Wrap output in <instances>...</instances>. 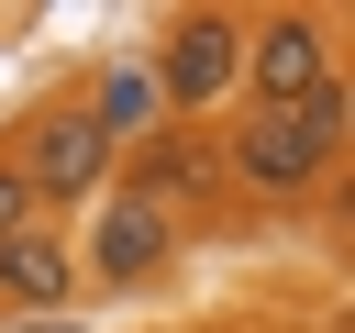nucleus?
I'll list each match as a JSON object with an SVG mask.
<instances>
[{"mask_svg":"<svg viewBox=\"0 0 355 333\" xmlns=\"http://www.w3.org/2000/svg\"><path fill=\"white\" fill-rule=\"evenodd\" d=\"M333 144H344V89L311 100V111H255V122L233 133V178L288 200V189H311V178L333 166Z\"/></svg>","mask_w":355,"mask_h":333,"instance_id":"obj_1","label":"nucleus"},{"mask_svg":"<svg viewBox=\"0 0 355 333\" xmlns=\"http://www.w3.org/2000/svg\"><path fill=\"white\" fill-rule=\"evenodd\" d=\"M233 78L255 89V111H311V100H333V44H322L311 11H277V22H244Z\"/></svg>","mask_w":355,"mask_h":333,"instance_id":"obj_2","label":"nucleus"},{"mask_svg":"<svg viewBox=\"0 0 355 333\" xmlns=\"http://www.w3.org/2000/svg\"><path fill=\"white\" fill-rule=\"evenodd\" d=\"M233 67H244V22H233V11H178V22H166V44H155V89H166V100H189V111H200V100H222V89H233Z\"/></svg>","mask_w":355,"mask_h":333,"instance_id":"obj_3","label":"nucleus"},{"mask_svg":"<svg viewBox=\"0 0 355 333\" xmlns=\"http://www.w3.org/2000/svg\"><path fill=\"white\" fill-rule=\"evenodd\" d=\"M100 166H111V133H100V111H78V100H55V111L33 122V144H22V189H33V200H89Z\"/></svg>","mask_w":355,"mask_h":333,"instance_id":"obj_4","label":"nucleus"},{"mask_svg":"<svg viewBox=\"0 0 355 333\" xmlns=\"http://www.w3.org/2000/svg\"><path fill=\"white\" fill-rule=\"evenodd\" d=\"M166 244H178V222H166L155 200H133V189H122V200L100 211V233H89V278H100V289H133V278H155V266H166Z\"/></svg>","mask_w":355,"mask_h":333,"instance_id":"obj_5","label":"nucleus"},{"mask_svg":"<svg viewBox=\"0 0 355 333\" xmlns=\"http://www.w3.org/2000/svg\"><path fill=\"white\" fill-rule=\"evenodd\" d=\"M67 289H78V255L33 222L22 244H0V300H22V311H67Z\"/></svg>","mask_w":355,"mask_h":333,"instance_id":"obj_6","label":"nucleus"},{"mask_svg":"<svg viewBox=\"0 0 355 333\" xmlns=\"http://www.w3.org/2000/svg\"><path fill=\"white\" fill-rule=\"evenodd\" d=\"M33 211H44V200L22 189V166H0V244H22V233H33Z\"/></svg>","mask_w":355,"mask_h":333,"instance_id":"obj_7","label":"nucleus"}]
</instances>
